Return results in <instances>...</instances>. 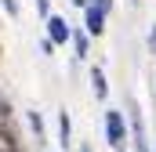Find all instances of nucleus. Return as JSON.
<instances>
[{
	"label": "nucleus",
	"mask_w": 156,
	"mask_h": 152,
	"mask_svg": "<svg viewBox=\"0 0 156 152\" xmlns=\"http://www.w3.org/2000/svg\"><path fill=\"white\" fill-rule=\"evenodd\" d=\"M109 11H113V0H91V4L83 7V33H87V36H102Z\"/></svg>",
	"instance_id": "nucleus-1"
},
{
	"label": "nucleus",
	"mask_w": 156,
	"mask_h": 152,
	"mask_svg": "<svg viewBox=\"0 0 156 152\" xmlns=\"http://www.w3.org/2000/svg\"><path fill=\"white\" fill-rule=\"evenodd\" d=\"M105 141L116 152H123V145H127V119L120 109H105Z\"/></svg>",
	"instance_id": "nucleus-2"
},
{
	"label": "nucleus",
	"mask_w": 156,
	"mask_h": 152,
	"mask_svg": "<svg viewBox=\"0 0 156 152\" xmlns=\"http://www.w3.org/2000/svg\"><path fill=\"white\" fill-rule=\"evenodd\" d=\"M44 26H47V40H51V47H62V43H69V33H73V26L62 18V15H47L44 18Z\"/></svg>",
	"instance_id": "nucleus-3"
},
{
	"label": "nucleus",
	"mask_w": 156,
	"mask_h": 152,
	"mask_svg": "<svg viewBox=\"0 0 156 152\" xmlns=\"http://www.w3.org/2000/svg\"><path fill=\"white\" fill-rule=\"evenodd\" d=\"M91 91H94V98H98V102H105V98H109V83H105V69H102V65H94V69H91Z\"/></svg>",
	"instance_id": "nucleus-4"
},
{
	"label": "nucleus",
	"mask_w": 156,
	"mask_h": 152,
	"mask_svg": "<svg viewBox=\"0 0 156 152\" xmlns=\"http://www.w3.org/2000/svg\"><path fill=\"white\" fill-rule=\"evenodd\" d=\"M69 43H73V51H76V58L83 62V58H87V51H91V36H87L83 29H73V33H69Z\"/></svg>",
	"instance_id": "nucleus-5"
},
{
	"label": "nucleus",
	"mask_w": 156,
	"mask_h": 152,
	"mask_svg": "<svg viewBox=\"0 0 156 152\" xmlns=\"http://www.w3.org/2000/svg\"><path fill=\"white\" fill-rule=\"evenodd\" d=\"M58 141H62V149L73 145V119H69V112H58Z\"/></svg>",
	"instance_id": "nucleus-6"
},
{
	"label": "nucleus",
	"mask_w": 156,
	"mask_h": 152,
	"mask_svg": "<svg viewBox=\"0 0 156 152\" xmlns=\"http://www.w3.org/2000/svg\"><path fill=\"white\" fill-rule=\"evenodd\" d=\"M26 119H29V127H33V138L44 145V141H47V134H44V119H40V112H26Z\"/></svg>",
	"instance_id": "nucleus-7"
},
{
	"label": "nucleus",
	"mask_w": 156,
	"mask_h": 152,
	"mask_svg": "<svg viewBox=\"0 0 156 152\" xmlns=\"http://www.w3.org/2000/svg\"><path fill=\"white\" fill-rule=\"evenodd\" d=\"M0 7H4L7 18H18V0H0Z\"/></svg>",
	"instance_id": "nucleus-8"
},
{
	"label": "nucleus",
	"mask_w": 156,
	"mask_h": 152,
	"mask_svg": "<svg viewBox=\"0 0 156 152\" xmlns=\"http://www.w3.org/2000/svg\"><path fill=\"white\" fill-rule=\"evenodd\" d=\"M33 4H37V11H40V18H47V15H51V4H47V0H33Z\"/></svg>",
	"instance_id": "nucleus-9"
},
{
	"label": "nucleus",
	"mask_w": 156,
	"mask_h": 152,
	"mask_svg": "<svg viewBox=\"0 0 156 152\" xmlns=\"http://www.w3.org/2000/svg\"><path fill=\"white\" fill-rule=\"evenodd\" d=\"M69 4H73V7H80V11H83V7H87L91 0H69Z\"/></svg>",
	"instance_id": "nucleus-10"
},
{
	"label": "nucleus",
	"mask_w": 156,
	"mask_h": 152,
	"mask_svg": "<svg viewBox=\"0 0 156 152\" xmlns=\"http://www.w3.org/2000/svg\"><path fill=\"white\" fill-rule=\"evenodd\" d=\"M149 47L156 51V26H153V33H149Z\"/></svg>",
	"instance_id": "nucleus-11"
},
{
	"label": "nucleus",
	"mask_w": 156,
	"mask_h": 152,
	"mask_svg": "<svg viewBox=\"0 0 156 152\" xmlns=\"http://www.w3.org/2000/svg\"><path fill=\"white\" fill-rule=\"evenodd\" d=\"M80 152H94V149H91V145H87V141H80Z\"/></svg>",
	"instance_id": "nucleus-12"
},
{
	"label": "nucleus",
	"mask_w": 156,
	"mask_h": 152,
	"mask_svg": "<svg viewBox=\"0 0 156 152\" xmlns=\"http://www.w3.org/2000/svg\"><path fill=\"white\" fill-rule=\"evenodd\" d=\"M131 4H138V0H131Z\"/></svg>",
	"instance_id": "nucleus-13"
}]
</instances>
